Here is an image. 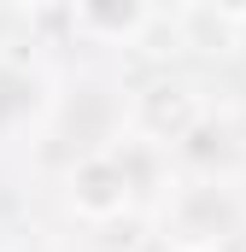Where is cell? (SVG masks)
<instances>
[{
    "label": "cell",
    "instance_id": "obj_5",
    "mask_svg": "<svg viewBox=\"0 0 246 252\" xmlns=\"http://www.w3.org/2000/svg\"><path fill=\"white\" fill-rule=\"evenodd\" d=\"M12 6H41V0H12Z\"/></svg>",
    "mask_w": 246,
    "mask_h": 252
},
{
    "label": "cell",
    "instance_id": "obj_1",
    "mask_svg": "<svg viewBox=\"0 0 246 252\" xmlns=\"http://www.w3.org/2000/svg\"><path fill=\"white\" fill-rule=\"evenodd\" d=\"M129 188L135 182H129V164H123L118 153H88L70 170V211L88 217V223H112L129 205Z\"/></svg>",
    "mask_w": 246,
    "mask_h": 252
},
{
    "label": "cell",
    "instance_id": "obj_4",
    "mask_svg": "<svg viewBox=\"0 0 246 252\" xmlns=\"http://www.w3.org/2000/svg\"><path fill=\"white\" fill-rule=\"evenodd\" d=\"M217 18H229V24H246V0H205Z\"/></svg>",
    "mask_w": 246,
    "mask_h": 252
},
{
    "label": "cell",
    "instance_id": "obj_6",
    "mask_svg": "<svg viewBox=\"0 0 246 252\" xmlns=\"http://www.w3.org/2000/svg\"><path fill=\"white\" fill-rule=\"evenodd\" d=\"M176 252H205V247H176Z\"/></svg>",
    "mask_w": 246,
    "mask_h": 252
},
{
    "label": "cell",
    "instance_id": "obj_2",
    "mask_svg": "<svg viewBox=\"0 0 246 252\" xmlns=\"http://www.w3.org/2000/svg\"><path fill=\"white\" fill-rule=\"evenodd\" d=\"M135 129L147 135V141H182L199 129V100H193V88L182 82H153V88H141L135 94Z\"/></svg>",
    "mask_w": 246,
    "mask_h": 252
},
{
    "label": "cell",
    "instance_id": "obj_3",
    "mask_svg": "<svg viewBox=\"0 0 246 252\" xmlns=\"http://www.w3.org/2000/svg\"><path fill=\"white\" fill-rule=\"evenodd\" d=\"M76 24L100 41H129L147 30V0H76Z\"/></svg>",
    "mask_w": 246,
    "mask_h": 252
}]
</instances>
